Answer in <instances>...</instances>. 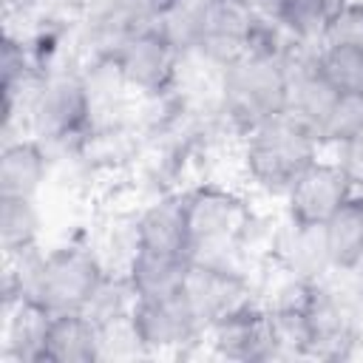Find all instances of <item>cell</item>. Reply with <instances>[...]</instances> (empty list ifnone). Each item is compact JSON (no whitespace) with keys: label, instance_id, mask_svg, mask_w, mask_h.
Listing matches in <instances>:
<instances>
[{"label":"cell","instance_id":"30bf717a","mask_svg":"<svg viewBox=\"0 0 363 363\" xmlns=\"http://www.w3.org/2000/svg\"><path fill=\"white\" fill-rule=\"evenodd\" d=\"M182 292L204 323V332L218 318L252 301V286L247 275L224 258H193Z\"/></svg>","mask_w":363,"mask_h":363},{"label":"cell","instance_id":"d6986e66","mask_svg":"<svg viewBox=\"0 0 363 363\" xmlns=\"http://www.w3.org/2000/svg\"><path fill=\"white\" fill-rule=\"evenodd\" d=\"M320 43L363 45V0H343Z\"/></svg>","mask_w":363,"mask_h":363},{"label":"cell","instance_id":"ac0fdd59","mask_svg":"<svg viewBox=\"0 0 363 363\" xmlns=\"http://www.w3.org/2000/svg\"><path fill=\"white\" fill-rule=\"evenodd\" d=\"M312 62H315L318 74L340 96L363 99V45L320 43L312 51Z\"/></svg>","mask_w":363,"mask_h":363},{"label":"cell","instance_id":"7402d4cb","mask_svg":"<svg viewBox=\"0 0 363 363\" xmlns=\"http://www.w3.org/2000/svg\"><path fill=\"white\" fill-rule=\"evenodd\" d=\"M247 3H250L252 9H258L261 14H267V17H269V14L275 11V6H278V0H247Z\"/></svg>","mask_w":363,"mask_h":363},{"label":"cell","instance_id":"3957f363","mask_svg":"<svg viewBox=\"0 0 363 363\" xmlns=\"http://www.w3.org/2000/svg\"><path fill=\"white\" fill-rule=\"evenodd\" d=\"M320 142L289 113H281L244 133L241 164L252 187L284 196L295 179L318 159Z\"/></svg>","mask_w":363,"mask_h":363},{"label":"cell","instance_id":"7a4b0ae2","mask_svg":"<svg viewBox=\"0 0 363 363\" xmlns=\"http://www.w3.org/2000/svg\"><path fill=\"white\" fill-rule=\"evenodd\" d=\"M298 60L301 57L250 48L247 54L218 68V111L241 136L286 113L289 77Z\"/></svg>","mask_w":363,"mask_h":363},{"label":"cell","instance_id":"277c9868","mask_svg":"<svg viewBox=\"0 0 363 363\" xmlns=\"http://www.w3.org/2000/svg\"><path fill=\"white\" fill-rule=\"evenodd\" d=\"M184 48L162 17H147L122 31L108 60L119 82L145 96H164L179 82Z\"/></svg>","mask_w":363,"mask_h":363},{"label":"cell","instance_id":"ffe728a7","mask_svg":"<svg viewBox=\"0 0 363 363\" xmlns=\"http://www.w3.org/2000/svg\"><path fill=\"white\" fill-rule=\"evenodd\" d=\"M335 150H337L335 162L343 167V173L354 184V190H363V130L354 133L352 139L335 145Z\"/></svg>","mask_w":363,"mask_h":363},{"label":"cell","instance_id":"7c38bea8","mask_svg":"<svg viewBox=\"0 0 363 363\" xmlns=\"http://www.w3.org/2000/svg\"><path fill=\"white\" fill-rule=\"evenodd\" d=\"M108 332L88 312L45 315L34 363H94L105 354Z\"/></svg>","mask_w":363,"mask_h":363},{"label":"cell","instance_id":"5bb4252c","mask_svg":"<svg viewBox=\"0 0 363 363\" xmlns=\"http://www.w3.org/2000/svg\"><path fill=\"white\" fill-rule=\"evenodd\" d=\"M48 182V150L37 136L9 139L0 153V199H37Z\"/></svg>","mask_w":363,"mask_h":363},{"label":"cell","instance_id":"8fae6325","mask_svg":"<svg viewBox=\"0 0 363 363\" xmlns=\"http://www.w3.org/2000/svg\"><path fill=\"white\" fill-rule=\"evenodd\" d=\"M352 193H354V184L349 182L343 167L335 159L326 162L318 156L284 193L286 221L301 227H320Z\"/></svg>","mask_w":363,"mask_h":363},{"label":"cell","instance_id":"4fadbf2b","mask_svg":"<svg viewBox=\"0 0 363 363\" xmlns=\"http://www.w3.org/2000/svg\"><path fill=\"white\" fill-rule=\"evenodd\" d=\"M130 250H150V252L193 258L190 241H187L182 193L162 196L136 216L133 233H130Z\"/></svg>","mask_w":363,"mask_h":363},{"label":"cell","instance_id":"2e32d148","mask_svg":"<svg viewBox=\"0 0 363 363\" xmlns=\"http://www.w3.org/2000/svg\"><path fill=\"white\" fill-rule=\"evenodd\" d=\"M343 0H278L275 11L269 14L295 43L306 48H318L335 11Z\"/></svg>","mask_w":363,"mask_h":363},{"label":"cell","instance_id":"9c48e42d","mask_svg":"<svg viewBox=\"0 0 363 363\" xmlns=\"http://www.w3.org/2000/svg\"><path fill=\"white\" fill-rule=\"evenodd\" d=\"M204 335L210 337V346L218 357L241 363L269 360L284 349L272 309L258 306L255 301L218 318L213 326H207Z\"/></svg>","mask_w":363,"mask_h":363},{"label":"cell","instance_id":"44dd1931","mask_svg":"<svg viewBox=\"0 0 363 363\" xmlns=\"http://www.w3.org/2000/svg\"><path fill=\"white\" fill-rule=\"evenodd\" d=\"M142 3H145L156 17H164V14H170L173 9H179L184 0H142Z\"/></svg>","mask_w":363,"mask_h":363},{"label":"cell","instance_id":"e0dca14e","mask_svg":"<svg viewBox=\"0 0 363 363\" xmlns=\"http://www.w3.org/2000/svg\"><path fill=\"white\" fill-rule=\"evenodd\" d=\"M40 230L37 199H0V244L9 261L40 250Z\"/></svg>","mask_w":363,"mask_h":363},{"label":"cell","instance_id":"9a60e30c","mask_svg":"<svg viewBox=\"0 0 363 363\" xmlns=\"http://www.w3.org/2000/svg\"><path fill=\"white\" fill-rule=\"evenodd\" d=\"M332 272H354L363 264V190H354L320 224Z\"/></svg>","mask_w":363,"mask_h":363},{"label":"cell","instance_id":"5b68a950","mask_svg":"<svg viewBox=\"0 0 363 363\" xmlns=\"http://www.w3.org/2000/svg\"><path fill=\"white\" fill-rule=\"evenodd\" d=\"M173 11H182V31L176 34L182 48L216 68L247 54L264 20L247 0H184Z\"/></svg>","mask_w":363,"mask_h":363},{"label":"cell","instance_id":"8992f818","mask_svg":"<svg viewBox=\"0 0 363 363\" xmlns=\"http://www.w3.org/2000/svg\"><path fill=\"white\" fill-rule=\"evenodd\" d=\"M187 241L193 258H227L252 227L250 201L216 182H201L182 193Z\"/></svg>","mask_w":363,"mask_h":363},{"label":"cell","instance_id":"ba28073f","mask_svg":"<svg viewBox=\"0 0 363 363\" xmlns=\"http://www.w3.org/2000/svg\"><path fill=\"white\" fill-rule=\"evenodd\" d=\"M125 326L133 346L145 354H170L204 337V323L182 289L136 298Z\"/></svg>","mask_w":363,"mask_h":363},{"label":"cell","instance_id":"6da1fadb","mask_svg":"<svg viewBox=\"0 0 363 363\" xmlns=\"http://www.w3.org/2000/svg\"><path fill=\"white\" fill-rule=\"evenodd\" d=\"M14 264L20 269L9 272V303L26 301L45 315L85 312L108 275V267L96 250L82 241H65L48 252L34 250L23 258H14Z\"/></svg>","mask_w":363,"mask_h":363},{"label":"cell","instance_id":"52a82bcc","mask_svg":"<svg viewBox=\"0 0 363 363\" xmlns=\"http://www.w3.org/2000/svg\"><path fill=\"white\" fill-rule=\"evenodd\" d=\"M94 96L88 82L71 71L45 74L31 99V125L40 142L74 145L91 130Z\"/></svg>","mask_w":363,"mask_h":363}]
</instances>
